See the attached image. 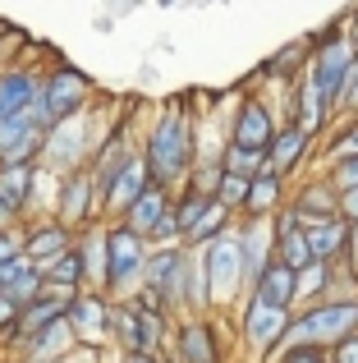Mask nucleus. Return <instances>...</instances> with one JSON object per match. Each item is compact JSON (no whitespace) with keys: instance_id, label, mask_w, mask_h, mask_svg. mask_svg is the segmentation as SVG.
<instances>
[{"instance_id":"obj_32","label":"nucleus","mask_w":358,"mask_h":363,"mask_svg":"<svg viewBox=\"0 0 358 363\" xmlns=\"http://www.w3.org/2000/svg\"><path fill=\"white\" fill-rule=\"evenodd\" d=\"M42 276H46V281H55V285H69V290H88V262H83L79 244L64 248L60 257H51V262L42 267Z\"/></svg>"},{"instance_id":"obj_34","label":"nucleus","mask_w":358,"mask_h":363,"mask_svg":"<svg viewBox=\"0 0 358 363\" xmlns=\"http://www.w3.org/2000/svg\"><path fill=\"white\" fill-rule=\"evenodd\" d=\"M212 194H197V189H175V221H179V240L197 225V216L207 212Z\"/></svg>"},{"instance_id":"obj_3","label":"nucleus","mask_w":358,"mask_h":363,"mask_svg":"<svg viewBox=\"0 0 358 363\" xmlns=\"http://www.w3.org/2000/svg\"><path fill=\"white\" fill-rule=\"evenodd\" d=\"M308 42H313V55H308V83L317 88L322 106L331 111V120H335L345 79H350V65L358 60V55H354V42H350V28H345V18H335V23L308 33Z\"/></svg>"},{"instance_id":"obj_12","label":"nucleus","mask_w":358,"mask_h":363,"mask_svg":"<svg viewBox=\"0 0 358 363\" xmlns=\"http://www.w3.org/2000/svg\"><path fill=\"white\" fill-rule=\"evenodd\" d=\"M69 318V331L79 345H92V350H106L110 345V322H115V299L106 290H79L64 308Z\"/></svg>"},{"instance_id":"obj_42","label":"nucleus","mask_w":358,"mask_h":363,"mask_svg":"<svg viewBox=\"0 0 358 363\" xmlns=\"http://www.w3.org/2000/svg\"><path fill=\"white\" fill-rule=\"evenodd\" d=\"M340 216L350 225H358V189H345V194H340Z\"/></svg>"},{"instance_id":"obj_41","label":"nucleus","mask_w":358,"mask_h":363,"mask_svg":"<svg viewBox=\"0 0 358 363\" xmlns=\"http://www.w3.org/2000/svg\"><path fill=\"white\" fill-rule=\"evenodd\" d=\"M331 363H358V331L345 336L340 345H331Z\"/></svg>"},{"instance_id":"obj_45","label":"nucleus","mask_w":358,"mask_h":363,"mask_svg":"<svg viewBox=\"0 0 358 363\" xmlns=\"http://www.w3.org/2000/svg\"><path fill=\"white\" fill-rule=\"evenodd\" d=\"M345 28H350V42H354V55H358V5L345 14Z\"/></svg>"},{"instance_id":"obj_2","label":"nucleus","mask_w":358,"mask_h":363,"mask_svg":"<svg viewBox=\"0 0 358 363\" xmlns=\"http://www.w3.org/2000/svg\"><path fill=\"white\" fill-rule=\"evenodd\" d=\"M171 363H230L234 354V318L230 313H184L171 327Z\"/></svg>"},{"instance_id":"obj_1","label":"nucleus","mask_w":358,"mask_h":363,"mask_svg":"<svg viewBox=\"0 0 358 363\" xmlns=\"http://www.w3.org/2000/svg\"><path fill=\"white\" fill-rule=\"evenodd\" d=\"M193 157H197V116H193L188 92H179V97H166L147 120L143 166L152 175V184L175 194V189H184L188 170H193Z\"/></svg>"},{"instance_id":"obj_46","label":"nucleus","mask_w":358,"mask_h":363,"mask_svg":"<svg viewBox=\"0 0 358 363\" xmlns=\"http://www.w3.org/2000/svg\"><path fill=\"white\" fill-rule=\"evenodd\" d=\"M345 262L358 272V225H350V253H345Z\"/></svg>"},{"instance_id":"obj_22","label":"nucleus","mask_w":358,"mask_h":363,"mask_svg":"<svg viewBox=\"0 0 358 363\" xmlns=\"http://www.w3.org/2000/svg\"><path fill=\"white\" fill-rule=\"evenodd\" d=\"M248 299L267 303V308L294 313V267H285L280 257H271V262L262 267V276L248 285Z\"/></svg>"},{"instance_id":"obj_38","label":"nucleus","mask_w":358,"mask_h":363,"mask_svg":"<svg viewBox=\"0 0 358 363\" xmlns=\"http://www.w3.org/2000/svg\"><path fill=\"white\" fill-rule=\"evenodd\" d=\"M271 363H331V350H322V345H280Z\"/></svg>"},{"instance_id":"obj_30","label":"nucleus","mask_w":358,"mask_h":363,"mask_svg":"<svg viewBox=\"0 0 358 363\" xmlns=\"http://www.w3.org/2000/svg\"><path fill=\"white\" fill-rule=\"evenodd\" d=\"M234 221H239V216H234L230 207H221V203L212 198V203H207V212L197 216V225L184 235V244H188V248H207L212 240H221L225 230H234Z\"/></svg>"},{"instance_id":"obj_15","label":"nucleus","mask_w":358,"mask_h":363,"mask_svg":"<svg viewBox=\"0 0 358 363\" xmlns=\"http://www.w3.org/2000/svg\"><path fill=\"white\" fill-rule=\"evenodd\" d=\"M308 55H313V42H308V37H294V42L276 46V51L253 69V88H258V92H276V97H280V88L294 83L299 74L308 69ZM276 97H271V101H276Z\"/></svg>"},{"instance_id":"obj_11","label":"nucleus","mask_w":358,"mask_h":363,"mask_svg":"<svg viewBox=\"0 0 358 363\" xmlns=\"http://www.w3.org/2000/svg\"><path fill=\"white\" fill-rule=\"evenodd\" d=\"M285 331H289L285 308H267V303H258V299H243L239 308H234V345L253 363L276 359V350L285 345Z\"/></svg>"},{"instance_id":"obj_35","label":"nucleus","mask_w":358,"mask_h":363,"mask_svg":"<svg viewBox=\"0 0 358 363\" xmlns=\"http://www.w3.org/2000/svg\"><path fill=\"white\" fill-rule=\"evenodd\" d=\"M248 184H253V179H243V175H230V170H225V175H221V184H216V203H221V207H230V212L239 216L243 198H248Z\"/></svg>"},{"instance_id":"obj_20","label":"nucleus","mask_w":358,"mask_h":363,"mask_svg":"<svg viewBox=\"0 0 358 363\" xmlns=\"http://www.w3.org/2000/svg\"><path fill=\"white\" fill-rule=\"evenodd\" d=\"M152 184V175H147V166H143V152H138L134 161H129L125 170H120L115 179H110L106 189H101V221H120V216L129 212V207L143 198V189Z\"/></svg>"},{"instance_id":"obj_39","label":"nucleus","mask_w":358,"mask_h":363,"mask_svg":"<svg viewBox=\"0 0 358 363\" xmlns=\"http://www.w3.org/2000/svg\"><path fill=\"white\" fill-rule=\"evenodd\" d=\"M335 120H358V60L350 65V79H345V92H340V111Z\"/></svg>"},{"instance_id":"obj_18","label":"nucleus","mask_w":358,"mask_h":363,"mask_svg":"<svg viewBox=\"0 0 358 363\" xmlns=\"http://www.w3.org/2000/svg\"><path fill=\"white\" fill-rule=\"evenodd\" d=\"M42 133H46V120L37 106L14 116V120H0V166H9V161H37L42 157Z\"/></svg>"},{"instance_id":"obj_16","label":"nucleus","mask_w":358,"mask_h":363,"mask_svg":"<svg viewBox=\"0 0 358 363\" xmlns=\"http://www.w3.org/2000/svg\"><path fill=\"white\" fill-rule=\"evenodd\" d=\"M289 203L299 207V216L308 225V221H322V216H340V189L326 179L322 166H313L299 179H289Z\"/></svg>"},{"instance_id":"obj_47","label":"nucleus","mask_w":358,"mask_h":363,"mask_svg":"<svg viewBox=\"0 0 358 363\" xmlns=\"http://www.w3.org/2000/svg\"><path fill=\"white\" fill-rule=\"evenodd\" d=\"M156 5H161V9H171V5H175V0H156Z\"/></svg>"},{"instance_id":"obj_36","label":"nucleus","mask_w":358,"mask_h":363,"mask_svg":"<svg viewBox=\"0 0 358 363\" xmlns=\"http://www.w3.org/2000/svg\"><path fill=\"white\" fill-rule=\"evenodd\" d=\"M317 166L326 170V179H331L335 189H358V157H331V161H317Z\"/></svg>"},{"instance_id":"obj_33","label":"nucleus","mask_w":358,"mask_h":363,"mask_svg":"<svg viewBox=\"0 0 358 363\" xmlns=\"http://www.w3.org/2000/svg\"><path fill=\"white\" fill-rule=\"evenodd\" d=\"M221 166L230 170V175L253 179V175H262V170H267V152H258V147H239V143H225Z\"/></svg>"},{"instance_id":"obj_8","label":"nucleus","mask_w":358,"mask_h":363,"mask_svg":"<svg viewBox=\"0 0 358 363\" xmlns=\"http://www.w3.org/2000/svg\"><path fill=\"white\" fill-rule=\"evenodd\" d=\"M147 257H152V244H147L143 235L129 230L125 221H106V285H101V290H106L115 303L120 299H138Z\"/></svg>"},{"instance_id":"obj_31","label":"nucleus","mask_w":358,"mask_h":363,"mask_svg":"<svg viewBox=\"0 0 358 363\" xmlns=\"http://www.w3.org/2000/svg\"><path fill=\"white\" fill-rule=\"evenodd\" d=\"M331 272L335 262H308L294 272V308H304V303H317L331 294Z\"/></svg>"},{"instance_id":"obj_19","label":"nucleus","mask_w":358,"mask_h":363,"mask_svg":"<svg viewBox=\"0 0 358 363\" xmlns=\"http://www.w3.org/2000/svg\"><path fill=\"white\" fill-rule=\"evenodd\" d=\"M18 240H23V257H28V262L46 267L51 257H60L64 248H74L79 230H69V225L55 221V216H37V221H23V225H18Z\"/></svg>"},{"instance_id":"obj_37","label":"nucleus","mask_w":358,"mask_h":363,"mask_svg":"<svg viewBox=\"0 0 358 363\" xmlns=\"http://www.w3.org/2000/svg\"><path fill=\"white\" fill-rule=\"evenodd\" d=\"M18 318H23V308H18L14 299H5L0 294V354H9L18 340Z\"/></svg>"},{"instance_id":"obj_44","label":"nucleus","mask_w":358,"mask_h":363,"mask_svg":"<svg viewBox=\"0 0 358 363\" xmlns=\"http://www.w3.org/2000/svg\"><path fill=\"white\" fill-rule=\"evenodd\" d=\"M115 363H171V354H115Z\"/></svg>"},{"instance_id":"obj_40","label":"nucleus","mask_w":358,"mask_h":363,"mask_svg":"<svg viewBox=\"0 0 358 363\" xmlns=\"http://www.w3.org/2000/svg\"><path fill=\"white\" fill-rule=\"evenodd\" d=\"M23 257V240H18V230H0V272H5L9 262H18Z\"/></svg>"},{"instance_id":"obj_14","label":"nucleus","mask_w":358,"mask_h":363,"mask_svg":"<svg viewBox=\"0 0 358 363\" xmlns=\"http://www.w3.org/2000/svg\"><path fill=\"white\" fill-rule=\"evenodd\" d=\"M317 157H322L317 133L299 129V124H280L276 138H271V147H267V166L276 170V175H285V179H299L304 170H313Z\"/></svg>"},{"instance_id":"obj_5","label":"nucleus","mask_w":358,"mask_h":363,"mask_svg":"<svg viewBox=\"0 0 358 363\" xmlns=\"http://www.w3.org/2000/svg\"><path fill=\"white\" fill-rule=\"evenodd\" d=\"M97 101H92L83 116H69V120L46 124V133H42V157H37L46 170L69 175V170H79V166H88V161H92V147H97L101 129H106V124H97ZM110 116H115V111H110Z\"/></svg>"},{"instance_id":"obj_6","label":"nucleus","mask_w":358,"mask_h":363,"mask_svg":"<svg viewBox=\"0 0 358 363\" xmlns=\"http://www.w3.org/2000/svg\"><path fill=\"white\" fill-rule=\"evenodd\" d=\"M171 327L175 318H166L161 308H152L143 299H120L115 322H110V350L115 354H166Z\"/></svg>"},{"instance_id":"obj_7","label":"nucleus","mask_w":358,"mask_h":363,"mask_svg":"<svg viewBox=\"0 0 358 363\" xmlns=\"http://www.w3.org/2000/svg\"><path fill=\"white\" fill-rule=\"evenodd\" d=\"M358 331V299H317L289 313L285 345H340L345 336Z\"/></svg>"},{"instance_id":"obj_10","label":"nucleus","mask_w":358,"mask_h":363,"mask_svg":"<svg viewBox=\"0 0 358 363\" xmlns=\"http://www.w3.org/2000/svg\"><path fill=\"white\" fill-rule=\"evenodd\" d=\"M202 262H207V285H212V308L216 313H230L248 299V281H243V244H239V225L225 230L221 240H212L202 248Z\"/></svg>"},{"instance_id":"obj_28","label":"nucleus","mask_w":358,"mask_h":363,"mask_svg":"<svg viewBox=\"0 0 358 363\" xmlns=\"http://www.w3.org/2000/svg\"><path fill=\"white\" fill-rule=\"evenodd\" d=\"M74 244H79L83 262H88V290H101V285H106V221L79 230Z\"/></svg>"},{"instance_id":"obj_25","label":"nucleus","mask_w":358,"mask_h":363,"mask_svg":"<svg viewBox=\"0 0 358 363\" xmlns=\"http://www.w3.org/2000/svg\"><path fill=\"white\" fill-rule=\"evenodd\" d=\"M304 230L317 262H345V253H350V221L345 216H322V221H308Z\"/></svg>"},{"instance_id":"obj_9","label":"nucleus","mask_w":358,"mask_h":363,"mask_svg":"<svg viewBox=\"0 0 358 363\" xmlns=\"http://www.w3.org/2000/svg\"><path fill=\"white\" fill-rule=\"evenodd\" d=\"M97 97H101V88L92 83V74L79 69V65L51 60L42 69V97H37V111H42L46 124L69 120V116H83V111H88Z\"/></svg>"},{"instance_id":"obj_13","label":"nucleus","mask_w":358,"mask_h":363,"mask_svg":"<svg viewBox=\"0 0 358 363\" xmlns=\"http://www.w3.org/2000/svg\"><path fill=\"white\" fill-rule=\"evenodd\" d=\"M55 221H64L69 230H88L101 221V194L88 166L60 175V194H55Z\"/></svg>"},{"instance_id":"obj_29","label":"nucleus","mask_w":358,"mask_h":363,"mask_svg":"<svg viewBox=\"0 0 358 363\" xmlns=\"http://www.w3.org/2000/svg\"><path fill=\"white\" fill-rule=\"evenodd\" d=\"M271 230H276V257L285 267H308V262H317L313 257V248H308V230L304 225H289V221H271Z\"/></svg>"},{"instance_id":"obj_43","label":"nucleus","mask_w":358,"mask_h":363,"mask_svg":"<svg viewBox=\"0 0 358 363\" xmlns=\"http://www.w3.org/2000/svg\"><path fill=\"white\" fill-rule=\"evenodd\" d=\"M18 225H23V216H18L14 207H9L5 198H0V230H18Z\"/></svg>"},{"instance_id":"obj_24","label":"nucleus","mask_w":358,"mask_h":363,"mask_svg":"<svg viewBox=\"0 0 358 363\" xmlns=\"http://www.w3.org/2000/svg\"><path fill=\"white\" fill-rule=\"evenodd\" d=\"M171 212H175V194H171V189H161V184H147V189H143V198H138V203L129 207L120 221H125L129 230H138V235L147 240V235H152Z\"/></svg>"},{"instance_id":"obj_23","label":"nucleus","mask_w":358,"mask_h":363,"mask_svg":"<svg viewBox=\"0 0 358 363\" xmlns=\"http://www.w3.org/2000/svg\"><path fill=\"white\" fill-rule=\"evenodd\" d=\"M239 225V244H243V281H258L262 267L276 257V230L271 221H234Z\"/></svg>"},{"instance_id":"obj_27","label":"nucleus","mask_w":358,"mask_h":363,"mask_svg":"<svg viewBox=\"0 0 358 363\" xmlns=\"http://www.w3.org/2000/svg\"><path fill=\"white\" fill-rule=\"evenodd\" d=\"M37 170H42L37 161H9V166H0V198H5L18 216H28V198H33Z\"/></svg>"},{"instance_id":"obj_17","label":"nucleus","mask_w":358,"mask_h":363,"mask_svg":"<svg viewBox=\"0 0 358 363\" xmlns=\"http://www.w3.org/2000/svg\"><path fill=\"white\" fill-rule=\"evenodd\" d=\"M42 69L46 65H28V60H14L0 69V120H14V116L37 106V97H42Z\"/></svg>"},{"instance_id":"obj_26","label":"nucleus","mask_w":358,"mask_h":363,"mask_svg":"<svg viewBox=\"0 0 358 363\" xmlns=\"http://www.w3.org/2000/svg\"><path fill=\"white\" fill-rule=\"evenodd\" d=\"M42 281H46L42 267L28 262V257H18V262H9L5 272H0V294H5V299H14L18 308H28V303L42 294Z\"/></svg>"},{"instance_id":"obj_21","label":"nucleus","mask_w":358,"mask_h":363,"mask_svg":"<svg viewBox=\"0 0 358 363\" xmlns=\"http://www.w3.org/2000/svg\"><path fill=\"white\" fill-rule=\"evenodd\" d=\"M285 203H289V179L267 166L262 175H253L248 198H243V207H239V221H271Z\"/></svg>"},{"instance_id":"obj_4","label":"nucleus","mask_w":358,"mask_h":363,"mask_svg":"<svg viewBox=\"0 0 358 363\" xmlns=\"http://www.w3.org/2000/svg\"><path fill=\"white\" fill-rule=\"evenodd\" d=\"M188 257H193V248H188V244H161V248H152L138 299L152 303V308H161L166 318H184V313H188Z\"/></svg>"}]
</instances>
